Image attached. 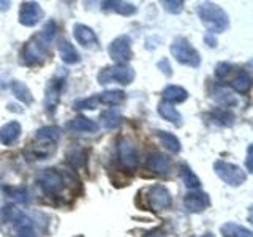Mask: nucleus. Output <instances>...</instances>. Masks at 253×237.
<instances>
[{
    "instance_id": "obj_1",
    "label": "nucleus",
    "mask_w": 253,
    "mask_h": 237,
    "mask_svg": "<svg viewBox=\"0 0 253 237\" xmlns=\"http://www.w3.org/2000/svg\"><path fill=\"white\" fill-rule=\"evenodd\" d=\"M196 11L201 22L208 27L209 34H213V35L220 34V32H225L229 26V18L226 11L215 3H211V2L200 3L196 8Z\"/></svg>"
},
{
    "instance_id": "obj_2",
    "label": "nucleus",
    "mask_w": 253,
    "mask_h": 237,
    "mask_svg": "<svg viewBox=\"0 0 253 237\" xmlns=\"http://www.w3.org/2000/svg\"><path fill=\"white\" fill-rule=\"evenodd\" d=\"M47 55H49V43H46L40 35L32 37L26 43V46L22 47L21 52L22 62L29 67L43 65Z\"/></svg>"
},
{
    "instance_id": "obj_3",
    "label": "nucleus",
    "mask_w": 253,
    "mask_h": 237,
    "mask_svg": "<svg viewBox=\"0 0 253 237\" xmlns=\"http://www.w3.org/2000/svg\"><path fill=\"white\" fill-rule=\"evenodd\" d=\"M171 54L172 57L176 59L182 65L192 67V68H198L201 63V57L200 52H198L195 47L190 44V41L187 38H176L171 44Z\"/></svg>"
},
{
    "instance_id": "obj_4",
    "label": "nucleus",
    "mask_w": 253,
    "mask_h": 237,
    "mask_svg": "<svg viewBox=\"0 0 253 237\" xmlns=\"http://www.w3.org/2000/svg\"><path fill=\"white\" fill-rule=\"evenodd\" d=\"M67 177L68 174H62L57 169H43L37 176V182L43 192L49 196H59L67 187Z\"/></svg>"
},
{
    "instance_id": "obj_5",
    "label": "nucleus",
    "mask_w": 253,
    "mask_h": 237,
    "mask_svg": "<svg viewBox=\"0 0 253 237\" xmlns=\"http://www.w3.org/2000/svg\"><path fill=\"white\" fill-rule=\"evenodd\" d=\"M141 195L144 196V199H146V207L154 212H160V210L168 209L172 202L169 190L165 185L147 187Z\"/></svg>"
},
{
    "instance_id": "obj_6",
    "label": "nucleus",
    "mask_w": 253,
    "mask_h": 237,
    "mask_svg": "<svg viewBox=\"0 0 253 237\" xmlns=\"http://www.w3.org/2000/svg\"><path fill=\"white\" fill-rule=\"evenodd\" d=\"M65 78H67V71H57L54 75V78L49 79L46 87V97H44V108L47 114H54L55 108H57L59 101H60V95L65 89Z\"/></svg>"
},
{
    "instance_id": "obj_7",
    "label": "nucleus",
    "mask_w": 253,
    "mask_h": 237,
    "mask_svg": "<svg viewBox=\"0 0 253 237\" xmlns=\"http://www.w3.org/2000/svg\"><path fill=\"white\" fill-rule=\"evenodd\" d=\"M134 70L128 65H114V67H106L98 73V82L106 85L111 82H117L122 85H128L134 79Z\"/></svg>"
},
{
    "instance_id": "obj_8",
    "label": "nucleus",
    "mask_w": 253,
    "mask_h": 237,
    "mask_svg": "<svg viewBox=\"0 0 253 237\" xmlns=\"http://www.w3.org/2000/svg\"><path fill=\"white\" fill-rule=\"evenodd\" d=\"M213 171H215V174L221 180L226 182V184L231 187H239L247 180V174L244 172V169H241L239 166L233 163L218 160L213 163Z\"/></svg>"
},
{
    "instance_id": "obj_9",
    "label": "nucleus",
    "mask_w": 253,
    "mask_h": 237,
    "mask_svg": "<svg viewBox=\"0 0 253 237\" xmlns=\"http://www.w3.org/2000/svg\"><path fill=\"white\" fill-rule=\"evenodd\" d=\"M109 57L114 62H117L119 65H124V63L128 62L133 57V51H131V40L128 35H121L117 37L113 43L108 47Z\"/></svg>"
},
{
    "instance_id": "obj_10",
    "label": "nucleus",
    "mask_w": 253,
    "mask_h": 237,
    "mask_svg": "<svg viewBox=\"0 0 253 237\" xmlns=\"http://www.w3.org/2000/svg\"><path fill=\"white\" fill-rule=\"evenodd\" d=\"M117 155H119V161L124 166L125 169L134 171L139 164V157H138V150L134 147V144L126 138H122L119 141L117 146Z\"/></svg>"
},
{
    "instance_id": "obj_11",
    "label": "nucleus",
    "mask_w": 253,
    "mask_h": 237,
    "mask_svg": "<svg viewBox=\"0 0 253 237\" xmlns=\"http://www.w3.org/2000/svg\"><path fill=\"white\" fill-rule=\"evenodd\" d=\"M73 37L83 47H87V49H90V51L100 49V43H98L97 35H95V32L90 27L84 26V24H75Z\"/></svg>"
},
{
    "instance_id": "obj_12",
    "label": "nucleus",
    "mask_w": 253,
    "mask_h": 237,
    "mask_svg": "<svg viewBox=\"0 0 253 237\" xmlns=\"http://www.w3.org/2000/svg\"><path fill=\"white\" fill-rule=\"evenodd\" d=\"M43 19V10L37 2H24L19 10V22L26 27H34Z\"/></svg>"
},
{
    "instance_id": "obj_13",
    "label": "nucleus",
    "mask_w": 253,
    "mask_h": 237,
    "mask_svg": "<svg viewBox=\"0 0 253 237\" xmlns=\"http://www.w3.org/2000/svg\"><path fill=\"white\" fill-rule=\"evenodd\" d=\"M146 166L154 174H158V176H169L172 169V163L169 160V157H166L165 154H158V152L149 154Z\"/></svg>"
},
{
    "instance_id": "obj_14",
    "label": "nucleus",
    "mask_w": 253,
    "mask_h": 237,
    "mask_svg": "<svg viewBox=\"0 0 253 237\" xmlns=\"http://www.w3.org/2000/svg\"><path fill=\"white\" fill-rule=\"evenodd\" d=\"M55 150V146L52 142H46V141H40L38 144H30L26 150H24V157L27 160L34 161V160H46L47 157H51Z\"/></svg>"
},
{
    "instance_id": "obj_15",
    "label": "nucleus",
    "mask_w": 253,
    "mask_h": 237,
    "mask_svg": "<svg viewBox=\"0 0 253 237\" xmlns=\"http://www.w3.org/2000/svg\"><path fill=\"white\" fill-rule=\"evenodd\" d=\"M184 205H185V209L188 212L196 213V212L204 210L206 207H209L211 199H209V196L206 193H203V192H192V193H188L185 196Z\"/></svg>"
},
{
    "instance_id": "obj_16",
    "label": "nucleus",
    "mask_w": 253,
    "mask_h": 237,
    "mask_svg": "<svg viewBox=\"0 0 253 237\" xmlns=\"http://www.w3.org/2000/svg\"><path fill=\"white\" fill-rule=\"evenodd\" d=\"M57 47H59L60 59L63 63H67V65H76V63L81 62V54H79L76 51V47L70 41H67V40H60Z\"/></svg>"
},
{
    "instance_id": "obj_17",
    "label": "nucleus",
    "mask_w": 253,
    "mask_h": 237,
    "mask_svg": "<svg viewBox=\"0 0 253 237\" xmlns=\"http://www.w3.org/2000/svg\"><path fill=\"white\" fill-rule=\"evenodd\" d=\"M21 136V125L18 122H8L0 128V144L11 146Z\"/></svg>"
},
{
    "instance_id": "obj_18",
    "label": "nucleus",
    "mask_w": 253,
    "mask_h": 237,
    "mask_svg": "<svg viewBox=\"0 0 253 237\" xmlns=\"http://www.w3.org/2000/svg\"><path fill=\"white\" fill-rule=\"evenodd\" d=\"M101 10L103 11H111L117 13L122 16H131L136 13V6L128 2H119V0H108V2H101Z\"/></svg>"
},
{
    "instance_id": "obj_19",
    "label": "nucleus",
    "mask_w": 253,
    "mask_h": 237,
    "mask_svg": "<svg viewBox=\"0 0 253 237\" xmlns=\"http://www.w3.org/2000/svg\"><path fill=\"white\" fill-rule=\"evenodd\" d=\"M87 157H89V152H87V149L75 146V147H71L68 152H67V163L73 169L84 168L85 163H87Z\"/></svg>"
},
{
    "instance_id": "obj_20",
    "label": "nucleus",
    "mask_w": 253,
    "mask_h": 237,
    "mask_svg": "<svg viewBox=\"0 0 253 237\" xmlns=\"http://www.w3.org/2000/svg\"><path fill=\"white\" fill-rule=\"evenodd\" d=\"M67 128L70 131H84V133H95L98 130V125L95 123L93 120H90V118L87 117H75L71 118V120L67 123Z\"/></svg>"
},
{
    "instance_id": "obj_21",
    "label": "nucleus",
    "mask_w": 253,
    "mask_h": 237,
    "mask_svg": "<svg viewBox=\"0 0 253 237\" xmlns=\"http://www.w3.org/2000/svg\"><path fill=\"white\" fill-rule=\"evenodd\" d=\"M162 95L165 101L169 103V105H172V103H184L188 98V92L180 85H166Z\"/></svg>"
},
{
    "instance_id": "obj_22",
    "label": "nucleus",
    "mask_w": 253,
    "mask_h": 237,
    "mask_svg": "<svg viewBox=\"0 0 253 237\" xmlns=\"http://www.w3.org/2000/svg\"><path fill=\"white\" fill-rule=\"evenodd\" d=\"M158 114H160L165 118V120L171 122L172 125H176V126L182 125V116H180V113L172 105H169V103H166V101L158 103Z\"/></svg>"
},
{
    "instance_id": "obj_23",
    "label": "nucleus",
    "mask_w": 253,
    "mask_h": 237,
    "mask_svg": "<svg viewBox=\"0 0 253 237\" xmlns=\"http://www.w3.org/2000/svg\"><path fill=\"white\" fill-rule=\"evenodd\" d=\"M125 98H126V95L122 90H106L97 95L98 105L101 103V105H105V106H119L125 101Z\"/></svg>"
},
{
    "instance_id": "obj_24",
    "label": "nucleus",
    "mask_w": 253,
    "mask_h": 237,
    "mask_svg": "<svg viewBox=\"0 0 253 237\" xmlns=\"http://www.w3.org/2000/svg\"><path fill=\"white\" fill-rule=\"evenodd\" d=\"M100 120H101V125L105 126V128L113 130V128H117V126L122 123V114L119 113L117 109H105L100 114Z\"/></svg>"
},
{
    "instance_id": "obj_25",
    "label": "nucleus",
    "mask_w": 253,
    "mask_h": 237,
    "mask_svg": "<svg viewBox=\"0 0 253 237\" xmlns=\"http://www.w3.org/2000/svg\"><path fill=\"white\" fill-rule=\"evenodd\" d=\"M10 89L13 92V95L19 101H22L24 105H32V101H34V95L29 90V87L21 82V81H11L10 84Z\"/></svg>"
},
{
    "instance_id": "obj_26",
    "label": "nucleus",
    "mask_w": 253,
    "mask_h": 237,
    "mask_svg": "<svg viewBox=\"0 0 253 237\" xmlns=\"http://www.w3.org/2000/svg\"><path fill=\"white\" fill-rule=\"evenodd\" d=\"M157 134V138H158V141L162 142V144L169 150V152H172V154H179L180 152V141L174 136L172 133H168V131H157L155 133Z\"/></svg>"
},
{
    "instance_id": "obj_27",
    "label": "nucleus",
    "mask_w": 253,
    "mask_h": 237,
    "mask_svg": "<svg viewBox=\"0 0 253 237\" xmlns=\"http://www.w3.org/2000/svg\"><path fill=\"white\" fill-rule=\"evenodd\" d=\"M179 169H180V177H182V180H184V184L187 185V188H192V190L200 188L201 180L198 179V176L192 171V168H190L187 163H182L179 166Z\"/></svg>"
},
{
    "instance_id": "obj_28",
    "label": "nucleus",
    "mask_w": 253,
    "mask_h": 237,
    "mask_svg": "<svg viewBox=\"0 0 253 237\" xmlns=\"http://www.w3.org/2000/svg\"><path fill=\"white\" fill-rule=\"evenodd\" d=\"M252 87V78L247 71H241L233 81H231V89L237 93H247Z\"/></svg>"
},
{
    "instance_id": "obj_29",
    "label": "nucleus",
    "mask_w": 253,
    "mask_h": 237,
    "mask_svg": "<svg viewBox=\"0 0 253 237\" xmlns=\"http://www.w3.org/2000/svg\"><path fill=\"white\" fill-rule=\"evenodd\" d=\"M62 136V130L59 126H43L37 131V139L38 141H46V142H52L55 144Z\"/></svg>"
},
{
    "instance_id": "obj_30",
    "label": "nucleus",
    "mask_w": 253,
    "mask_h": 237,
    "mask_svg": "<svg viewBox=\"0 0 253 237\" xmlns=\"http://www.w3.org/2000/svg\"><path fill=\"white\" fill-rule=\"evenodd\" d=\"M220 231L225 237H253V234L249 231L247 228L239 226L236 223H226V225L221 226Z\"/></svg>"
},
{
    "instance_id": "obj_31",
    "label": "nucleus",
    "mask_w": 253,
    "mask_h": 237,
    "mask_svg": "<svg viewBox=\"0 0 253 237\" xmlns=\"http://www.w3.org/2000/svg\"><path fill=\"white\" fill-rule=\"evenodd\" d=\"M5 193L16 202H29L30 199L26 187H5Z\"/></svg>"
},
{
    "instance_id": "obj_32",
    "label": "nucleus",
    "mask_w": 253,
    "mask_h": 237,
    "mask_svg": "<svg viewBox=\"0 0 253 237\" xmlns=\"http://www.w3.org/2000/svg\"><path fill=\"white\" fill-rule=\"evenodd\" d=\"M213 100H215L221 106H231V105H236V103H237V100L234 98V95L231 92H228L225 87H218V89H215Z\"/></svg>"
},
{
    "instance_id": "obj_33",
    "label": "nucleus",
    "mask_w": 253,
    "mask_h": 237,
    "mask_svg": "<svg viewBox=\"0 0 253 237\" xmlns=\"http://www.w3.org/2000/svg\"><path fill=\"white\" fill-rule=\"evenodd\" d=\"M55 34H57V24H55L54 21H49V22H46V24H44V27L42 29V32H40L38 35L42 37L46 43H49V44H51V41L54 40Z\"/></svg>"
},
{
    "instance_id": "obj_34",
    "label": "nucleus",
    "mask_w": 253,
    "mask_h": 237,
    "mask_svg": "<svg viewBox=\"0 0 253 237\" xmlns=\"http://www.w3.org/2000/svg\"><path fill=\"white\" fill-rule=\"evenodd\" d=\"M213 118L221 123V125H226V126H231L234 123V116L233 113H229L228 109H217L215 113H213Z\"/></svg>"
},
{
    "instance_id": "obj_35",
    "label": "nucleus",
    "mask_w": 253,
    "mask_h": 237,
    "mask_svg": "<svg viewBox=\"0 0 253 237\" xmlns=\"http://www.w3.org/2000/svg\"><path fill=\"white\" fill-rule=\"evenodd\" d=\"M98 106V100H97V95L90 98H84V100H78L75 101L73 108L75 109H95Z\"/></svg>"
},
{
    "instance_id": "obj_36",
    "label": "nucleus",
    "mask_w": 253,
    "mask_h": 237,
    "mask_svg": "<svg viewBox=\"0 0 253 237\" xmlns=\"http://www.w3.org/2000/svg\"><path fill=\"white\" fill-rule=\"evenodd\" d=\"M163 8L168 13H172V14H179L182 13V10H184V2H177V0H166V2H163Z\"/></svg>"
},
{
    "instance_id": "obj_37",
    "label": "nucleus",
    "mask_w": 253,
    "mask_h": 237,
    "mask_svg": "<svg viewBox=\"0 0 253 237\" xmlns=\"http://www.w3.org/2000/svg\"><path fill=\"white\" fill-rule=\"evenodd\" d=\"M231 68H233L231 63L220 62V63H217V67H215V76L218 79H223V78H226L229 73H231Z\"/></svg>"
},
{
    "instance_id": "obj_38",
    "label": "nucleus",
    "mask_w": 253,
    "mask_h": 237,
    "mask_svg": "<svg viewBox=\"0 0 253 237\" xmlns=\"http://www.w3.org/2000/svg\"><path fill=\"white\" fill-rule=\"evenodd\" d=\"M157 67H158V70H160L165 76H168V78L172 76V70H171V65H169L168 59H162L160 62L157 63Z\"/></svg>"
},
{
    "instance_id": "obj_39",
    "label": "nucleus",
    "mask_w": 253,
    "mask_h": 237,
    "mask_svg": "<svg viewBox=\"0 0 253 237\" xmlns=\"http://www.w3.org/2000/svg\"><path fill=\"white\" fill-rule=\"evenodd\" d=\"M204 41L208 43V46H211V47H215L217 46V38H215V35L209 34V32L204 35Z\"/></svg>"
},
{
    "instance_id": "obj_40",
    "label": "nucleus",
    "mask_w": 253,
    "mask_h": 237,
    "mask_svg": "<svg viewBox=\"0 0 253 237\" xmlns=\"http://www.w3.org/2000/svg\"><path fill=\"white\" fill-rule=\"evenodd\" d=\"M247 171L252 172V146L247 150Z\"/></svg>"
},
{
    "instance_id": "obj_41",
    "label": "nucleus",
    "mask_w": 253,
    "mask_h": 237,
    "mask_svg": "<svg viewBox=\"0 0 253 237\" xmlns=\"http://www.w3.org/2000/svg\"><path fill=\"white\" fill-rule=\"evenodd\" d=\"M146 237H165L162 233H160V229H157V231H152V233H149Z\"/></svg>"
},
{
    "instance_id": "obj_42",
    "label": "nucleus",
    "mask_w": 253,
    "mask_h": 237,
    "mask_svg": "<svg viewBox=\"0 0 253 237\" xmlns=\"http://www.w3.org/2000/svg\"><path fill=\"white\" fill-rule=\"evenodd\" d=\"M8 6H10V2H0V10L6 11V10H8Z\"/></svg>"
},
{
    "instance_id": "obj_43",
    "label": "nucleus",
    "mask_w": 253,
    "mask_h": 237,
    "mask_svg": "<svg viewBox=\"0 0 253 237\" xmlns=\"http://www.w3.org/2000/svg\"><path fill=\"white\" fill-rule=\"evenodd\" d=\"M203 237H213V236H212V234H209V233H208V234H204V236H203Z\"/></svg>"
},
{
    "instance_id": "obj_44",
    "label": "nucleus",
    "mask_w": 253,
    "mask_h": 237,
    "mask_svg": "<svg viewBox=\"0 0 253 237\" xmlns=\"http://www.w3.org/2000/svg\"><path fill=\"white\" fill-rule=\"evenodd\" d=\"M2 89H3V84H2V82H0V90H2Z\"/></svg>"
},
{
    "instance_id": "obj_45",
    "label": "nucleus",
    "mask_w": 253,
    "mask_h": 237,
    "mask_svg": "<svg viewBox=\"0 0 253 237\" xmlns=\"http://www.w3.org/2000/svg\"><path fill=\"white\" fill-rule=\"evenodd\" d=\"M79 237H83V236H79Z\"/></svg>"
}]
</instances>
